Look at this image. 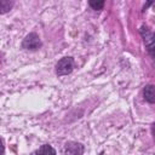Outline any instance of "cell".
<instances>
[{
    "label": "cell",
    "mask_w": 155,
    "mask_h": 155,
    "mask_svg": "<svg viewBox=\"0 0 155 155\" xmlns=\"http://www.w3.org/2000/svg\"><path fill=\"white\" fill-rule=\"evenodd\" d=\"M74 69V59L71 57H63L56 64V74L58 76L68 75Z\"/></svg>",
    "instance_id": "obj_1"
},
{
    "label": "cell",
    "mask_w": 155,
    "mask_h": 155,
    "mask_svg": "<svg viewBox=\"0 0 155 155\" xmlns=\"http://www.w3.org/2000/svg\"><path fill=\"white\" fill-rule=\"evenodd\" d=\"M40 46H41V40L36 33H29L23 39V42H22V47L29 51H35L40 48Z\"/></svg>",
    "instance_id": "obj_2"
},
{
    "label": "cell",
    "mask_w": 155,
    "mask_h": 155,
    "mask_svg": "<svg viewBox=\"0 0 155 155\" xmlns=\"http://www.w3.org/2000/svg\"><path fill=\"white\" fill-rule=\"evenodd\" d=\"M140 33H142V36H143V40H144L148 52L151 56H155V33L149 31V29L145 27H143L140 29Z\"/></svg>",
    "instance_id": "obj_3"
},
{
    "label": "cell",
    "mask_w": 155,
    "mask_h": 155,
    "mask_svg": "<svg viewBox=\"0 0 155 155\" xmlns=\"http://www.w3.org/2000/svg\"><path fill=\"white\" fill-rule=\"evenodd\" d=\"M84 145L78 142H68L64 145V155H82Z\"/></svg>",
    "instance_id": "obj_4"
},
{
    "label": "cell",
    "mask_w": 155,
    "mask_h": 155,
    "mask_svg": "<svg viewBox=\"0 0 155 155\" xmlns=\"http://www.w3.org/2000/svg\"><path fill=\"white\" fill-rule=\"evenodd\" d=\"M143 96L148 103H155V85H147L143 90Z\"/></svg>",
    "instance_id": "obj_5"
},
{
    "label": "cell",
    "mask_w": 155,
    "mask_h": 155,
    "mask_svg": "<svg viewBox=\"0 0 155 155\" xmlns=\"http://www.w3.org/2000/svg\"><path fill=\"white\" fill-rule=\"evenodd\" d=\"M36 155H56V150L50 144H44L36 150Z\"/></svg>",
    "instance_id": "obj_6"
},
{
    "label": "cell",
    "mask_w": 155,
    "mask_h": 155,
    "mask_svg": "<svg viewBox=\"0 0 155 155\" xmlns=\"http://www.w3.org/2000/svg\"><path fill=\"white\" fill-rule=\"evenodd\" d=\"M12 6H13V2H12V1L1 0V2H0V13L4 15V13H6V12H8Z\"/></svg>",
    "instance_id": "obj_7"
},
{
    "label": "cell",
    "mask_w": 155,
    "mask_h": 155,
    "mask_svg": "<svg viewBox=\"0 0 155 155\" xmlns=\"http://www.w3.org/2000/svg\"><path fill=\"white\" fill-rule=\"evenodd\" d=\"M88 5L93 8V10H102L103 8V6H104V1L103 0H98V1H94V0H91L90 2H88Z\"/></svg>",
    "instance_id": "obj_8"
},
{
    "label": "cell",
    "mask_w": 155,
    "mask_h": 155,
    "mask_svg": "<svg viewBox=\"0 0 155 155\" xmlns=\"http://www.w3.org/2000/svg\"><path fill=\"white\" fill-rule=\"evenodd\" d=\"M151 132H153V136L155 137V124H153V126H151Z\"/></svg>",
    "instance_id": "obj_9"
}]
</instances>
